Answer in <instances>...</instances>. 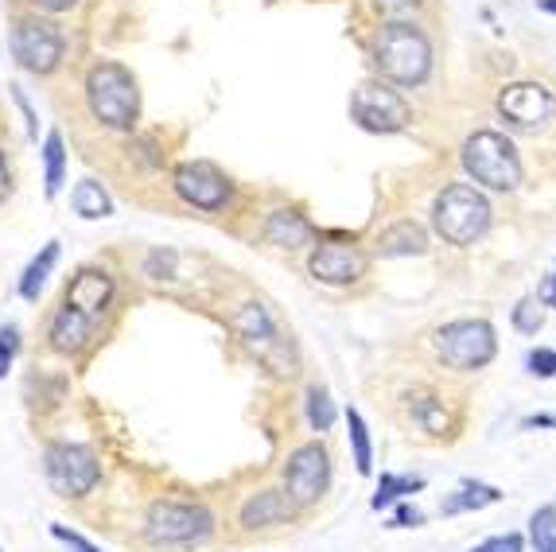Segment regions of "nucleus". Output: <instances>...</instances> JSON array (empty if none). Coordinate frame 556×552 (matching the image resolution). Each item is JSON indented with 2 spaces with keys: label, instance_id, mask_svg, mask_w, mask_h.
I'll use <instances>...</instances> for the list:
<instances>
[{
  "label": "nucleus",
  "instance_id": "obj_2",
  "mask_svg": "<svg viewBox=\"0 0 556 552\" xmlns=\"http://www.w3.org/2000/svg\"><path fill=\"white\" fill-rule=\"evenodd\" d=\"M432 226L447 246H475L491 230V203L471 184H447L432 203Z\"/></svg>",
  "mask_w": 556,
  "mask_h": 552
},
{
  "label": "nucleus",
  "instance_id": "obj_33",
  "mask_svg": "<svg viewBox=\"0 0 556 552\" xmlns=\"http://www.w3.org/2000/svg\"><path fill=\"white\" fill-rule=\"evenodd\" d=\"M51 537H55V541H63L71 552H98L90 541H86L83 534H75V529H66V525H51Z\"/></svg>",
  "mask_w": 556,
  "mask_h": 552
},
{
  "label": "nucleus",
  "instance_id": "obj_11",
  "mask_svg": "<svg viewBox=\"0 0 556 552\" xmlns=\"http://www.w3.org/2000/svg\"><path fill=\"white\" fill-rule=\"evenodd\" d=\"M12 55L31 74L55 71L59 59H63V36L47 20H20L16 32H12Z\"/></svg>",
  "mask_w": 556,
  "mask_h": 552
},
{
  "label": "nucleus",
  "instance_id": "obj_20",
  "mask_svg": "<svg viewBox=\"0 0 556 552\" xmlns=\"http://www.w3.org/2000/svg\"><path fill=\"white\" fill-rule=\"evenodd\" d=\"M292 514V502H288L280 490H261L253 494L245 506H241V525L245 529H261V525H277Z\"/></svg>",
  "mask_w": 556,
  "mask_h": 552
},
{
  "label": "nucleus",
  "instance_id": "obj_22",
  "mask_svg": "<svg viewBox=\"0 0 556 552\" xmlns=\"http://www.w3.org/2000/svg\"><path fill=\"white\" fill-rule=\"evenodd\" d=\"M417 490H425V479L420 475H381L378 479V494L370 498V506L374 510H386V506H393V502H401V498H408V494H417Z\"/></svg>",
  "mask_w": 556,
  "mask_h": 552
},
{
  "label": "nucleus",
  "instance_id": "obj_16",
  "mask_svg": "<svg viewBox=\"0 0 556 552\" xmlns=\"http://www.w3.org/2000/svg\"><path fill=\"white\" fill-rule=\"evenodd\" d=\"M405 413L420 432H428V436L447 432V405H444V397H437L432 389H408Z\"/></svg>",
  "mask_w": 556,
  "mask_h": 552
},
{
  "label": "nucleus",
  "instance_id": "obj_29",
  "mask_svg": "<svg viewBox=\"0 0 556 552\" xmlns=\"http://www.w3.org/2000/svg\"><path fill=\"white\" fill-rule=\"evenodd\" d=\"M16 350H20V327L16 323H4V327H0V378L12 369Z\"/></svg>",
  "mask_w": 556,
  "mask_h": 552
},
{
  "label": "nucleus",
  "instance_id": "obj_36",
  "mask_svg": "<svg viewBox=\"0 0 556 552\" xmlns=\"http://www.w3.org/2000/svg\"><path fill=\"white\" fill-rule=\"evenodd\" d=\"M12 98H16V105L24 110V117H28V137H36V113H31V102L24 98V90H20V86H12Z\"/></svg>",
  "mask_w": 556,
  "mask_h": 552
},
{
  "label": "nucleus",
  "instance_id": "obj_17",
  "mask_svg": "<svg viewBox=\"0 0 556 552\" xmlns=\"http://www.w3.org/2000/svg\"><path fill=\"white\" fill-rule=\"evenodd\" d=\"M93 335V319L90 315H83L78 308L63 304L55 315V323H51V342H55V350H66V354H75V350L86 347V339Z\"/></svg>",
  "mask_w": 556,
  "mask_h": 552
},
{
  "label": "nucleus",
  "instance_id": "obj_13",
  "mask_svg": "<svg viewBox=\"0 0 556 552\" xmlns=\"http://www.w3.org/2000/svg\"><path fill=\"white\" fill-rule=\"evenodd\" d=\"M176 191L199 211H218L230 199V179L206 160H195V164H184L176 172Z\"/></svg>",
  "mask_w": 556,
  "mask_h": 552
},
{
  "label": "nucleus",
  "instance_id": "obj_42",
  "mask_svg": "<svg viewBox=\"0 0 556 552\" xmlns=\"http://www.w3.org/2000/svg\"><path fill=\"white\" fill-rule=\"evenodd\" d=\"M541 9H545V12H553V16H556V0H541Z\"/></svg>",
  "mask_w": 556,
  "mask_h": 552
},
{
  "label": "nucleus",
  "instance_id": "obj_1",
  "mask_svg": "<svg viewBox=\"0 0 556 552\" xmlns=\"http://www.w3.org/2000/svg\"><path fill=\"white\" fill-rule=\"evenodd\" d=\"M374 63H378L386 83L425 86L428 74H432V43H428L425 28H417L413 20H390V24L378 32Z\"/></svg>",
  "mask_w": 556,
  "mask_h": 552
},
{
  "label": "nucleus",
  "instance_id": "obj_15",
  "mask_svg": "<svg viewBox=\"0 0 556 552\" xmlns=\"http://www.w3.org/2000/svg\"><path fill=\"white\" fill-rule=\"evenodd\" d=\"M110 292H113V280L102 268H83V273L71 280V288H66V304L78 308V312L90 315V319H98L102 308L110 304Z\"/></svg>",
  "mask_w": 556,
  "mask_h": 552
},
{
  "label": "nucleus",
  "instance_id": "obj_7",
  "mask_svg": "<svg viewBox=\"0 0 556 552\" xmlns=\"http://www.w3.org/2000/svg\"><path fill=\"white\" fill-rule=\"evenodd\" d=\"M47 482L59 490L63 498H83L98 487L102 479V467L93 460V451L83 443H51L43 455Z\"/></svg>",
  "mask_w": 556,
  "mask_h": 552
},
{
  "label": "nucleus",
  "instance_id": "obj_23",
  "mask_svg": "<svg viewBox=\"0 0 556 552\" xmlns=\"http://www.w3.org/2000/svg\"><path fill=\"white\" fill-rule=\"evenodd\" d=\"M55 261H59V241H47V246L39 249V258L24 268V280H20V296H24V300H36L39 288H43L47 276H51V268H55Z\"/></svg>",
  "mask_w": 556,
  "mask_h": 552
},
{
  "label": "nucleus",
  "instance_id": "obj_37",
  "mask_svg": "<svg viewBox=\"0 0 556 552\" xmlns=\"http://www.w3.org/2000/svg\"><path fill=\"white\" fill-rule=\"evenodd\" d=\"M538 300H541L545 308H556V273H553V276H545V285H541Z\"/></svg>",
  "mask_w": 556,
  "mask_h": 552
},
{
  "label": "nucleus",
  "instance_id": "obj_21",
  "mask_svg": "<svg viewBox=\"0 0 556 552\" xmlns=\"http://www.w3.org/2000/svg\"><path fill=\"white\" fill-rule=\"evenodd\" d=\"M502 498V490L498 487H486V482H475V479H464L459 487L452 490V494L440 502V514H471V510H486V506H494Z\"/></svg>",
  "mask_w": 556,
  "mask_h": 552
},
{
  "label": "nucleus",
  "instance_id": "obj_27",
  "mask_svg": "<svg viewBox=\"0 0 556 552\" xmlns=\"http://www.w3.org/2000/svg\"><path fill=\"white\" fill-rule=\"evenodd\" d=\"M307 424H312V432H331L334 401H331V393H327V386L307 389Z\"/></svg>",
  "mask_w": 556,
  "mask_h": 552
},
{
  "label": "nucleus",
  "instance_id": "obj_30",
  "mask_svg": "<svg viewBox=\"0 0 556 552\" xmlns=\"http://www.w3.org/2000/svg\"><path fill=\"white\" fill-rule=\"evenodd\" d=\"M556 534V506H541L538 514L529 517V541L541 544Z\"/></svg>",
  "mask_w": 556,
  "mask_h": 552
},
{
  "label": "nucleus",
  "instance_id": "obj_31",
  "mask_svg": "<svg viewBox=\"0 0 556 552\" xmlns=\"http://www.w3.org/2000/svg\"><path fill=\"white\" fill-rule=\"evenodd\" d=\"M526 369L533 378H556V350L548 347H538L526 354Z\"/></svg>",
  "mask_w": 556,
  "mask_h": 552
},
{
  "label": "nucleus",
  "instance_id": "obj_10",
  "mask_svg": "<svg viewBox=\"0 0 556 552\" xmlns=\"http://www.w3.org/2000/svg\"><path fill=\"white\" fill-rule=\"evenodd\" d=\"M498 113L510 129L538 133L556 113V98L541 83H514L498 93Z\"/></svg>",
  "mask_w": 556,
  "mask_h": 552
},
{
  "label": "nucleus",
  "instance_id": "obj_38",
  "mask_svg": "<svg viewBox=\"0 0 556 552\" xmlns=\"http://www.w3.org/2000/svg\"><path fill=\"white\" fill-rule=\"evenodd\" d=\"M39 9H47V12H63V9H71L75 0H36Z\"/></svg>",
  "mask_w": 556,
  "mask_h": 552
},
{
  "label": "nucleus",
  "instance_id": "obj_35",
  "mask_svg": "<svg viewBox=\"0 0 556 552\" xmlns=\"http://www.w3.org/2000/svg\"><path fill=\"white\" fill-rule=\"evenodd\" d=\"M378 4V12H386V16H393V20H405L408 12L417 9L420 0H374Z\"/></svg>",
  "mask_w": 556,
  "mask_h": 552
},
{
  "label": "nucleus",
  "instance_id": "obj_14",
  "mask_svg": "<svg viewBox=\"0 0 556 552\" xmlns=\"http://www.w3.org/2000/svg\"><path fill=\"white\" fill-rule=\"evenodd\" d=\"M366 253L354 246H319L316 253H312V276L316 280H324V285H334V288H343V285H354L358 276H366Z\"/></svg>",
  "mask_w": 556,
  "mask_h": 552
},
{
  "label": "nucleus",
  "instance_id": "obj_32",
  "mask_svg": "<svg viewBox=\"0 0 556 552\" xmlns=\"http://www.w3.org/2000/svg\"><path fill=\"white\" fill-rule=\"evenodd\" d=\"M471 552H526V537H521V534H498V537H486V541L475 544Z\"/></svg>",
  "mask_w": 556,
  "mask_h": 552
},
{
  "label": "nucleus",
  "instance_id": "obj_6",
  "mask_svg": "<svg viewBox=\"0 0 556 552\" xmlns=\"http://www.w3.org/2000/svg\"><path fill=\"white\" fill-rule=\"evenodd\" d=\"M351 117L358 121L366 133H401L408 129V121H413V110L408 102L393 90L390 83H362L358 90L351 93Z\"/></svg>",
  "mask_w": 556,
  "mask_h": 552
},
{
  "label": "nucleus",
  "instance_id": "obj_9",
  "mask_svg": "<svg viewBox=\"0 0 556 552\" xmlns=\"http://www.w3.org/2000/svg\"><path fill=\"white\" fill-rule=\"evenodd\" d=\"M327 482H331V455H327L324 443H304L288 455L285 463V487L288 502L296 506H316L324 498Z\"/></svg>",
  "mask_w": 556,
  "mask_h": 552
},
{
  "label": "nucleus",
  "instance_id": "obj_19",
  "mask_svg": "<svg viewBox=\"0 0 556 552\" xmlns=\"http://www.w3.org/2000/svg\"><path fill=\"white\" fill-rule=\"evenodd\" d=\"M378 249H381V258H420V253L428 249V234H425V226L405 218L381 234Z\"/></svg>",
  "mask_w": 556,
  "mask_h": 552
},
{
  "label": "nucleus",
  "instance_id": "obj_18",
  "mask_svg": "<svg viewBox=\"0 0 556 552\" xmlns=\"http://www.w3.org/2000/svg\"><path fill=\"white\" fill-rule=\"evenodd\" d=\"M265 238L280 249H304L307 241L316 238V230H312V222L300 211H273L269 226H265Z\"/></svg>",
  "mask_w": 556,
  "mask_h": 552
},
{
  "label": "nucleus",
  "instance_id": "obj_41",
  "mask_svg": "<svg viewBox=\"0 0 556 552\" xmlns=\"http://www.w3.org/2000/svg\"><path fill=\"white\" fill-rule=\"evenodd\" d=\"M538 552H556V534L548 537V541H541V544H538Z\"/></svg>",
  "mask_w": 556,
  "mask_h": 552
},
{
  "label": "nucleus",
  "instance_id": "obj_39",
  "mask_svg": "<svg viewBox=\"0 0 556 552\" xmlns=\"http://www.w3.org/2000/svg\"><path fill=\"white\" fill-rule=\"evenodd\" d=\"M9 164H4V156H0V203H4V195H9Z\"/></svg>",
  "mask_w": 556,
  "mask_h": 552
},
{
  "label": "nucleus",
  "instance_id": "obj_8",
  "mask_svg": "<svg viewBox=\"0 0 556 552\" xmlns=\"http://www.w3.org/2000/svg\"><path fill=\"white\" fill-rule=\"evenodd\" d=\"M214 534V517L206 506L191 502H152L149 537L156 544H203Z\"/></svg>",
  "mask_w": 556,
  "mask_h": 552
},
{
  "label": "nucleus",
  "instance_id": "obj_3",
  "mask_svg": "<svg viewBox=\"0 0 556 552\" xmlns=\"http://www.w3.org/2000/svg\"><path fill=\"white\" fill-rule=\"evenodd\" d=\"M464 172L486 191H518L521 184V160L510 137H502L494 129H479L464 140Z\"/></svg>",
  "mask_w": 556,
  "mask_h": 552
},
{
  "label": "nucleus",
  "instance_id": "obj_34",
  "mask_svg": "<svg viewBox=\"0 0 556 552\" xmlns=\"http://www.w3.org/2000/svg\"><path fill=\"white\" fill-rule=\"evenodd\" d=\"M417 525H425V514H420L417 506L401 502L397 514H393V522H390V529H417Z\"/></svg>",
  "mask_w": 556,
  "mask_h": 552
},
{
  "label": "nucleus",
  "instance_id": "obj_40",
  "mask_svg": "<svg viewBox=\"0 0 556 552\" xmlns=\"http://www.w3.org/2000/svg\"><path fill=\"white\" fill-rule=\"evenodd\" d=\"M538 424H541V428H553V416H529V421H526V428H538Z\"/></svg>",
  "mask_w": 556,
  "mask_h": 552
},
{
  "label": "nucleus",
  "instance_id": "obj_24",
  "mask_svg": "<svg viewBox=\"0 0 556 552\" xmlns=\"http://www.w3.org/2000/svg\"><path fill=\"white\" fill-rule=\"evenodd\" d=\"M346 428H351V448H354V467H358V475H374L370 428H366V421H362L358 409H346Z\"/></svg>",
  "mask_w": 556,
  "mask_h": 552
},
{
  "label": "nucleus",
  "instance_id": "obj_4",
  "mask_svg": "<svg viewBox=\"0 0 556 552\" xmlns=\"http://www.w3.org/2000/svg\"><path fill=\"white\" fill-rule=\"evenodd\" d=\"M86 98H90V113L110 129H129L137 121L140 110V93L132 74L117 63L93 66L90 78H86Z\"/></svg>",
  "mask_w": 556,
  "mask_h": 552
},
{
  "label": "nucleus",
  "instance_id": "obj_28",
  "mask_svg": "<svg viewBox=\"0 0 556 552\" xmlns=\"http://www.w3.org/2000/svg\"><path fill=\"white\" fill-rule=\"evenodd\" d=\"M514 327L521 335H538L545 327V304H541L538 296H521L518 308H514Z\"/></svg>",
  "mask_w": 556,
  "mask_h": 552
},
{
  "label": "nucleus",
  "instance_id": "obj_5",
  "mask_svg": "<svg viewBox=\"0 0 556 552\" xmlns=\"http://www.w3.org/2000/svg\"><path fill=\"white\" fill-rule=\"evenodd\" d=\"M437 354L452 369H482L498 354V335L486 319H452L437 331Z\"/></svg>",
  "mask_w": 556,
  "mask_h": 552
},
{
  "label": "nucleus",
  "instance_id": "obj_12",
  "mask_svg": "<svg viewBox=\"0 0 556 552\" xmlns=\"http://www.w3.org/2000/svg\"><path fill=\"white\" fill-rule=\"evenodd\" d=\"M233 331L241 335V342L257 354L261 362H269L277 374H288V359H285V335H280L277 319L265 312V304H245L238 315H233Z\"/></svg>",
  "mask_w": 556,
  "mask_h": 552
},
{
  "label": "nucleus",
  "instance_id": "obj_25",
  "mask_svg": "<svg viewBox=\"0 0 556 552\" xmlns=\"http://www.w3.org/2000/svg\"><path fill=\"white\" fill-rule=\"evenodd\" d=\"M75 211L83 214V218H110L113 214L110 195H105V187L98 184V179H83V184L75 187Z\"/></svg>",
  "mask_w": 556,
  "mask_h": 552
},
{
  "label": "nucleus",
  "instance_id": "obj_26",
  "mask_svg": "<svg viewBox=\"0 0 556 552\" xmlns=\"http://www.w3.org/2000/svg\"><path fill=\"white\" fill-rule=\"evenodd\" d=\"M43 179H47V195L55 199L63 191V175H66V152H63V137L59 133H47L43 140Z\"/></svg>",
  "mask_w": 556,
  "mask_h": 552
}]
</instances>
